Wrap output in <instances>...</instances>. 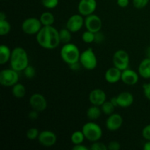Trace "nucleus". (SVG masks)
I'll return each instance as SVG.
<instances>
[{"label":"nucleus","mask_w":150,"mask_h":150,"mask_svg":"<svg viewBox=\"0 0 150 150\" xmlns=\"http://www.w3.org/2000/svg\"><path fill=\"white\" fill-rule=\"evenodd\" d=\"M10 30H11V25L7 18L0 19V35L5 36L10 33Z\"/></svg>","instance_id":"nucleus-26"},{"label":"nucleus","mask_w":150,"mask_h":150,"mask_svg":"<svg viewBox=\"0 0 150 150\" xmlns=\"http://www.w3.org/2000/svg\"><path fill=\"white\" fill-rule=\"evenodd\" d=\"M139 74L138 72L131 69H126L122 71L121 81L126 85L128 86H134L139 82Z\"/></svg>","instance_id":"nucleus-15"},{"label":"nucleus","mask_w":150,"mask_h":150,"mask_svg":"<svg viewBox=\"0 0 150 150\" xmlns=\"http://www.w3.org/2000/svg\"><path fill=\"white\" fill-rule=\"evenodd\" d=\"M40 133V132L38 130V128H36V127H31V128H29V130L26 131V136L29 140L35 141L38 139Z\"/></svg>","instance_id":"nucleus-29"},{"label":"nucleus","mask_w":150,"mask_h":150,"mask_svg":"<svg viewBox=\"0 0 150 150\" xmlns=\"http://www.w3.org/2000/svg\"><path fill=\"white\" fill-rule=\"evenodd\" d=\"M73 150H88L89 148L87 146H84L82 144H75L73 147Z\"/></svg>","instance_id":"nucleus-41"},{"label":"nucleus","mask_w":150,"mask_h":150,"mask_svg":"<svg viewBox=\"0 0 150 150\" xmlns=\"http://www.w3.org/2000/svg\"><path fill=\"white\" fill-rule=\"evenodd\" d=\"M102 113L100 106L92 105V106L89 107L86 111V117L89 120L94 121L98 120L100 117Z\"/></svg>","instance_id":"nucleus-21"},{"label":"nucleus","mask_w":150,"mask_h":150,"mask_svg":"<svg viewBox=\"0 0 150 150\" xmlns=\"http://www.w3.org/2000/svg\"><path fill=\"white\" fill-rule=\"evenodd\" d=\"M81 66V64L80 62H75V63H73V64H70V65H69V67H70V70L76 71V70H79V69H80Z\"/></svg>","instance_id":"nucleus-40"},{"label":"nucleus","mask_w":150,"mask_h":150,"mask_svg":"<svg viewBox=\"0 0 150 150\" xmlns=\"http://www.w3.org/2000/svg\"><path fill=\"white\" fill-rule=\"evenodd\" d=\"M89 149L91 150H108V147L105 144L98 141V142H92Z\"/></svg>","instance_id":"nucleus-32"},{"label":"nucleus","mask_w":150,"mask_h":150,"mask_svg":"<svg viewBox=\"0 0 150 150\" xmlns=\"http://www.w3.org/2000/svg\"><path fill=\"white\" fill-rule=\"evenodd\" d=\"M149 0H133V4L138 10L143 9L149 4Z\"/></svg>","instance_id":"nucleus-33"},{"label":"nucleus","mask_w":150,"mask_h":150,"mask_svg":"<svg viewBox=\"0 0 150 150\" xmlns=\"http://www.w3.org/2000/svg\"><path fill=\"white\" fill-rule=\"evenodd\" d=\"M117 98L118 106L121 108H128L134 102V97L129 92H121L117 95Z\"/></svg>","instance_id":"nucleus-17"},{"label":"nucleus","mask_w":150,"mask_h":150,"mask_svg":"<svg viewBox=\"0 0 150 150\" xmlns=\"http://www.w3.org/2000/svg\"><path fill=\"white\" fill-rule=\"evenodd\" d=\"M113 63L114 67H117L122 71L129 68L130 56L128 53L122 49L117 51L113 56Z\"/></svg>","instance_id":"nucleus-8"},{"label":"nucleus","mask_w":150,"mask_h":150,"mask_svg":"<svg viewBox=\"0 0 150 150\" xmlns=\"http://www.w3.org/2000/svg\"><path fill=\"white\" fill-rule=\"evenodd\" d=\"M40 145L45 147H51L56 144L57 142V136L51 130H42L40 133L38 139Z\"/></svg>","instance_id":"nucleus-11"},{"label":"nucleus","mask_w":150,"mask_h":150,"mask_svg":"<svg viewBox=\"0 0 150 150\" xmlns=\"http://www.w3.org/2000/svg\"><path fill=\"white\" fill-rule=\"evenodd\" d=\"M142 136L146 141H150V124L145 126L142 130Z\"/></svg>","instance_id":"nucleus-35"},{"label":"nucleus","mask_w":150,"mask_h":150,"mask_svg":"<svg viewBox=\"0 0 150 150\" xmlns=\"http://www.w3.org/2000/svg\"><path fill=\"white\" fill-rule=\"evenodd\" d=\"M59 32L60 41L62 43L66 44L70 42L72 38V32L67 27L60 29Z\"/></svg>","instance_id":"nucleus-25"},{"label":"nucleus","mask_w":150,"mask_h":150,"mask_svg":"<svg viewBox=\"0 0 150 150\" xmlns=\"http://www.w3.org/2000/svg\"><path fill=\"white\" fill-rule=\"evenodd\" d=\"M81 64L87 70H93L98 66V58L92 48H88L81 53L79 59Z\"/></svg>","instance_id":"nucleus-5"},{"label":"nucleus","mask_w":150,"mask_h":150,"mask_svg":"<svg viewBox=\"0 0 150 150\" xmlns=\"http://www.w3.org/2000/svg\"><path fill=\"white\" fill-rule=\"evenodd\" d=\"M143 149L144 150H150V141H146V142H145Z\"/></svg>","instance_id":"nucleus-43"},{"label":"nucleus","mask_w":150,"mask_h":150,"mask_svg":"<svg viewBox=\"0 0 150 150\" xmlns=\"http://www.w3.org/2000/svg\"><path fill=\"white\" fill-rule=\"evenodd\" d=\"M40 21L43 26H53L55 22V17L51 12H44L40 16Z\"/></svg>","instance_id":"nucleus-23"},{"label":"nucleus","mask_w":150,"mask_h":150,"mask_svg":"<svg viewBox=\"0 0 150 150\" xmlns=\"http://www.w3.org/2000/svg\"><path fill=\"white\" fill-rule=\"evenodd\" d=\"M86 139L84 134L82 132V130H76L72 133L70 136V140L73 144H83L84 142V139Z\"/></svg>","instance_id":"nucleus-24"},{"label":"nucleus","mask_w":150,"mask_h":150,"mask_svg":"<svg viewBox=\"0 0 150 150\" xmlns=\"http://www.w3.org/2000/svg\"><path fill=\"white\" fill-rule=\"evenodd\" d=\"M29 102L31 108L34 110H36L38 112L44 111L48 106V103L45 98L40 93H35L32 95L29 98Z\"/></svg>","instance_id":"nucleus-10"},{"label":"nucleus","mask_w":150,"mask_h":150,"mask_svg":"<svg viewBox=\"0 0 150 150\" xmlns=\"http://www.w3.org/2000/svg\"><path fill=\"white\" fill-rule=\"evenodd\" d=\"M59 0H41L42 6L47 9H54L59 4Z\"/></svg>","instance_id":"nucleus-31"},{"label":"nucleus","mask_w":150,"mask_h":150,"mask_svg":"<svg viewBox=\"0 0 150 150\" xmlns=\"http://www.w3.org/2000/svg\"><path fill=\"white\" fill-rule=\"evenodd\" d=\"M139 76L145 79H150V59L146 58L142 60L138 67Z\"/></svg>","instance_id":"nucleus-19"},{"label":"nucleus","mask_w":150,"mask_h":150,"mask_svg":"<svg viewBox=\"0 0 150 150\" xmlns=\"http://www.w3.org/2000/svg\"><path fill=\"white\" fill-rule=\"evenodd\" d=\"M84 25V18L81 14H74L70 16L67 21L66 27L72 32H77L81 29Z\"/></svg>","instance_id":"nucleus-13"},{"label":"nucleus","mask_w":150,"mask_h":150,"mask_svg":"<svg viewBox=\"0 0 150 150\" xmlns=\"http://www.w3.org/2000/svg\"><path fill=\"white\" fill-rule=\"evenodd\" d=\"M101 110H102L103 114H105L107 116H109L114 112V109L116 107L113 105L111 101H105L103 104L100 106Z\"/></svg>","instance_id":"nucleus-27"},{"label":"nucleus","mask_w":150,"mask_h":150,"mask_svg":"<svg viewBox=\"0 0 150 150\" xmlns=\"http://www.w3.org/2000/svg\"><path fill=\"white\" fill-rule=\"evenodd\" d=\"M106 94L103 89H95L89 95V100L92 105L101 106L106 101Z\"/></svg>","instance_id":"nucleus-16"},{"label":"nucleus","mask_w":150,"mask_h":150,"mask_svg":"<svg viewBox=\"0 0 150 150\" xmlns=\"http://www.w3.org/2000/svg\"><path fill=\"white\" fill-rule=\"evenodd\" d=\"M42 25L40 18L31 17L25 19L21 24V29L28 35H36L39 32Z\"/></svg>","instance_id":"nucleus-7"},{"label":"nucleus","mask_w":150,"mask_h":150,"mask_svg":"<svg viewBox=\"0 0 150 150\" xmlns=\"http://www.w3.org/2000/svg\"><path fill=\"white\" fill-rule=\"evenodd\" d=\"M123 124V118L120 114L113 113L109 115L105 121L106 128L110 131H117Z\"/></svg>","instance_id":"nucleus-14"},{"label":"nucleus","mask_w":150,"mask_h":150,"mask_svg":"<svg viewBox=\"0 0 150 150\" xmlns=\"http://www.w3.org/2000/svg\"><path fill=\"white\" fill-rule=\"evenodd\" d=\"M81 39L85 43L90 44L95 42V33L90 32L89 30H86L82 34Z\"/></svg>","instance_id":"nucleus-28"},{"label":"nucleus","mask_w":150,"mask_h":150,"mask_svg":"<svg viewBox=\"0 0 150 150\" xmlns=\"http://www.w3.org/2000/svg\"><path fill=\"white\" fill-rule=\"evenodd\" d=\"M18 72L10 69H4L0 72V83L6 87H12L18 82Z\"/></svg>","instance_id":"nucleus-6"},{"label":"nucleus","mask_w":150,"mask_h":150,"mask_svg":"<svg viewBox=\"0 0 150 150\" xmlns=\"http://www.w3.org/2000/svg\"><path fill=\"white\" fill-rule=\"evenodd\" d=\"M105 40V35L100 31V32L95 33V42L97 43H101Z\"/></svg>","instance_id":"nucleus-37"},{"label":"nucleus","mask_w":150,"mask_h":150,"mask_svg":"<svg viewBox=\"0 0 150 150\" xmlns=\"http://www.w3.org/2000/svg\"><path fill=\"white\" fill-rule=\"evenodd\" d=\"M142 89H143V92L145 98L150 100V83H144Z\"/></svg>","instance_id":"nucleus-36"},{"label":"nucleus","mask_w":150,"mask_h":150,"mask_svg":"<svg viewBox=\"0 0 150 150\" xmlns=\"http://www.w3.org/2000/svg\"><path fill=\"white\" fill-rule=\"evenodd\" d=\"M96 9V0H80L78 4V10H79V14L85 17L93 14Z\"/></svg>","instance_id":"nucleus-12"},{"label":"nucleus","mask_w":150,"mask_h":150,"mask_svg":"<svg viewBox=\"0 0 150 150\" xmlns=\"http://www.w3.org/2000/svg\"><path fill=\"white\" fill-rule=\"evenodd\" d=\"M12 51L7 45L2 44L0 46V64L3 65L10 62Z\"/></svg>","instance_id":"nucleus-20"},{"label":"nucleus","mask_w":150,"mask_h":150,"mask_svg":"<svg viewBox=\"0 0 150 150\" xmlns=\"http://www.w3.org/2000/svg\"><path fill=\"white\" fill-rule=\"evenodd\" d=\"M36 40L38 45L45 49H55L61 41L59 32L53 26H43L36 35Z\"/></svg>","instance_id":"nucleus-1"},{"label":"nucleus","mask_w":150,"mask_h":150,"mask_svg":"<svg viewBox=\"0 0 150 150\" xmlns=\"http://www.w3.org/2000/svg\"><path fill=\"white\" fill-rule=\"evenodd\" d=\"M23 73H24V76L26 79H33L35 76V75H36V70H35V68L33 66L29 64V65L24 69Z\"/></svg>","instance_id":"nucleus-30"},{"label":"nucleus","mask_w":150,"mask_h":150,"mask_svg":"<svg viewBox=\"0 0 150 150\" xmlns=\"http://www.w3.org/2000/svg\"><path fill=\"white\" fill-rule=\"evenodd\" d=\"M82 132L85 138L91 142L100 141L103 136V130L100 126L94 122H88L82 127Z\"/></svg>","instance_id":"nucleus-4"},{"label":"nucleus","mask_w":150,"mask_h":150,"mask_svg":"<svg viewBox=\"0 0 150 150\" xmlns=\"http://www.w3.org/2000/svg\"><path fill=\"white\" fill-rule=\"evenodd\" d=\"M81 52L76 45L72 42L64 44L60 50V57L68 65L79 62Z\"/></svg>","instance_id":"nucleus-3"},{"label":"nucleus","mask_w":150,"mask_h":150,"mask_svg":"<svg viewBox=\"0 0 150 150\" xmlns=\"http://www.w3.org/2000/svg\"><path fill=\"white\" fill-rule=\"evenodd\" d=\"M117 4L122 8H125L129 5V0H117Z\"/></svg>","instance_id":"nucleus-39"},{"label":"nucleus","mask_w":150,"mask_h":150,"mask_svg":"<svg viewBox=\"0 0 150 150\" xmlns=\"http://www.w3.org/2000/svg\"><path fill=\"white\" fill-rule=\"evenodd\" d=\"M122 70L116 67L108 68L105 73V79L108 83H116L121 81Z\"/></svg>","instance_id":"nucleus-18"},{"label":"nucleus","mask_w":150,"mask_h":150,"mask_svg":"<svg viewBox=\"0 0 150 150\" xmlns=\"http://www.w3.org/2000/svg\"><path fill=\"white\" fill-rule=\"evenodd\" d=\"M108 150H120L121 149V144L117 141H111L107 144Z\"/></svg>","instance_id":"nucleus-34"},{"label":"nucleus","mask_w":150,"mask_h":150,"mask_svg":"<svg viewBox=\"0 0 150 150\" xmlns=\"http://www.w3.org/2000/svg\"><path fill=\"white\" fill-rule=\"evenodd\" d=\"M26 87L22 83L18 82L14 86H12V94L16 98H18V99L23 98L26 95Z\"/></svg>","instance_id":"nucleus-22"},{"label":"nucleus","mask_w":150,"mask_h":150,"mask_svg":"<svg viewBox=\"0 0 150 150\" xmlns=\"http://www.w3.org/2000/svg\"><path fill=\"white\" fill-rule=\"evenodd\" d=\"M39 113L40 112H38L36 110L32 109L28 114V117L32 120H36L38 118V117H39Z\"/></svg>","instance_id":"nucleus-38"},{"label":"nucleus","mask_w":150,"mask_h":150,"mask_svg":"<svg viewBox=\"0 0 150 150\" xmlns=\"http://www.w3.org/2000/svg\"><path fill=\"white\" fill-rule=\"evenodd\" d=\"M145 54H146V56L147 58L150 59V45L146 48V51H145Z\"/></svg>","instance_id":"nucleus-44"},{"label":"nucleus","mask_w":150,"mask_h":150,"mask_svg":"<svg viewBox=\"0 0 150 150\" xmlns=\"http://www.w3.org/2000/svg\"><path fill=\"white\" fill-rule=\"evenodd\" d=\"M110 101H111V102L112 103L113 105H114V106H115V107H117V106H118V103H117V96L113 97V98H111V100H110Z\"/></svg>","instance_id":"nucleus-42"},{"label":"nucleus","mask_w":150,"mask_h":150,"mask_svg":"<svg viewBox=\"0 0 150 150\" xmlns=\"http://www.w3.org/2000/svg\"><path fill=\"white\" fill-rule=\"evenodd\" d=\"M84 26L86 30L96 33V32H100L102 29V20L99 16L93 13L85 17Z\"/></svg>","instance_id":"nucleus-9"},{"label":"nucleus","mask_w":150,"mask_h":150,"mask_svg":"<svg viewBox=\"0 0 150 150\" xmlns=\"http://www.w3.org/2000/svg\"><path fill=\"white\" fill-rule=\"evenodd\" d=\"M11 68L18 72H21L29 65V57L26 50L22 47H16L12 50L10 60Z\"/></svg>","instance_id":"nucleus-2"}]
</instances>
